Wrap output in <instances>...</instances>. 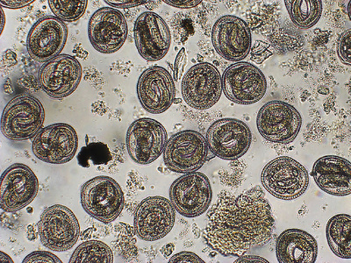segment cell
Here are the masks:
<instances>
[{"label":"cell","instance_id":"obj_23","mask_svg":"<svg viewBox=\"0 0 351 263\" xmlns=\"http://www.w3.org/2000/svg\"><path fill=\"white\" fill-rule=\"evenodd\" d=\"M276 253L280 263H313L318 255L317 241L306 231L285 230L276 242Z\"/></svg>","mask_w":351,"mask_h":263},{"label":"cell","instance_id":"obj_8","mask_svg":"<svg viewBox=\"0 0 351 263\" xmlns=\"http://www.w3.org/2000/svg\"><path fill=\"white\" fill-rule=\"evenodd\" d=\"M221 77L225 96L238 105L256 104L267 92L265 75L250 62H236L226 68Z\"/></svg>","mask_w":351,"mask_h":263},{"label":"cell","instance_id":"obj_21","mask_svg":"<svg viewBox=\"0 0 351 263\" xmlns=\"http://www.w3.org/2000/svg\"><path fill=\"white\" fill-rule=\"evenodd\" d=\"M137 95L145 111L160 114L173 104L176 87L170 72L160 66L147 68L137 83Z\"/></svg>","mask_w":351,"mask_h":263},{"label":"cell","instance_id":"obj_7","mask_svg":"<svg viewBox=\"0 0 351 263\" xmlns=\"http://www.w3.org/2000/svg\"><path fill=\"white\" fill-rule=\"evenodd\" d=\"M38 234L40 242L47 249L68 251L80 238V222L71 209L62 205H52L40 215Z\"/></svg>","mask_w":351,"mask_h":263},{"label":"cell","instance_id":"obj_30","mask_svg":"<svg viewBox=\"0 0 351 263\" xmlns=\"http://www.w3.org/2000/svg\"><path fill=\"white\" fill-rule=\"evenodd\" d=\"M250 51H252V60L258 64H263V62H265L274 55L271 45L269 43L262 42V40L256 42Z\"/></svg>","mask_w":351,"mask_h":263},{"label":"cell","instance_id":"obj_37","mask_svg":"<svg viewBox=\"0 0 351 263\" xmlns=\"http://www.w3.org/2000/svg\"><path fill=\"white\" fill-rule=\"evenodd\" d=\"M236 263L240 262V263H252V262H263L266 263L269 262L267 260H265V258H260V256L256 255H241L239 256V258L237 260Z\"/></svg>","mask_w":351,"mask_h":263},{"label":"cell","instance_id":"obj_39","mask_svg":"<svg viewBox=\"0 0 351 263\" xmlns=\"http://www.w3.org/2000/svg\"><path fill=\"white\" fill-rule=\"evenodd\" d=\"M27 239L29 240H34L36 239V230H34V225H30L27 227Z\"/></svg>","mask_w":351,"mask_h":263},{"label":"cell","instance_id":"obj_36","mask_svg":"<svg viewBox=\"0 0 351 263\" xmlns=\"http://www.w3.org/2000/svg\"><path fill=\"white\" fill-rule=\"evenodd\" d=\"M165 4H167L171 6H173V8H182V9H187V8H195V6L202 4V1H170V0H165Z\"/></svg>","mask_w":351,"mask_h":263},{"label":"cell","instance_id":"obj_4","mask_svg":"<svg viewBox=\"0 0 351 263\" xmlns=\"http://www.w3.org/2000/svg\"><path fill=\"white\" fill-rule=\"evenodd\" d=\"M80 197L84 211L102 223H112L124 208V193L120 184L106 175L87 181L81 188Z\"/></svg>","mask_w":351,"mask_h":263},{"label":"cell","instance_id":"obj_17","mask_svg":"<svg viewBox=\"0 0 351 263\" xmlns=\"http://www.w3.org/2000/svg\"><path fill=\"white\" fill-rule=\"evenodd\" d=\"M39 192V181L27 165L14 164L6 168L0 184V205L3 211L14 212L27 208Z\"/></svg>","mask_w":351,"mask_h":263},{"label":"cell","instance_id":"obj_18","mask_svg":"<svg viewBox=\"0 0 351 263\" xmlns=\"http://www.w3.org/2000/svg\"><path fill=\"white\" fill-rule=\"evenodd\" d=\"M40 87L52 99L67 98L77 89L82 79V66L70 55H60L40 68Z\"/></svg>","mask_w":351,"mask_h":263},{"label":"cell","instance_id":"obj_19","mask_svg":"<svg viewBox=\"0 0 351 263\" xmlns=\"http://www.w3.org/2000/svg\"><path fill=\"white\" fill-rule=\"evenodd\" d=\"M134 36L138 52L146 61L162 60L170 50V28L164 18L156 12H144L137 18Z\"/></svg>","mask_w":351,"mask_h":263},{"label":"cell","instance_id":"obj_2","mask_svg":"<svg viewBox=\"0 0 351 263\" xmlns=\"http://www.w3.org/2000/svg\"><path fill=\"white\" fill-rule=\"evenodd\" d=\"M263 188L278 199L291 201L299 199L309 186V174L302 164L288 156L269 162L261 174Z\"/></svg>","mask_w":351,"mask_h":263},{"label":"cell","instance_id":"obj_32","mask_svg":"<svg viewBox=\"0 0 351 263\" xmlns=\"http://www.w3.org/2000/svg\"><path fill=\"white\" fill-rule=\"evenodd\" d=\"M187 64V55L186 49L183 48L178 52L177 58L175 59L174 64V79L176 82H178L180 78L183 77L184 68Z\"/></svg>","mask_w":351,"mask_h":263},{"label":"cell","instance_id":"obj_1","mask_svg":"<svg viewBox=\"0 0 351 263\" xmlns=\"http://www.w3.org/2000/svg\"><path fill=\"white\" fill-rule=\"evenodd\" d=\"M208 216L204 240L226 258H239L253 247L266 245L276 227L271 205L259 187L237 195L221 192Z\"/></svg>","mask_w":351,"mask_h":263},{"label":"cell","instance_id":"obj_31","mask_svg":"<svg viewBox=\"0 0 351 263\" xmlns=\"http://www.w3.org/2000/svg\"><path fill=\"white\" fill-rule=\"evenodd\" d=\"M61 263L62 261L54 253L47 251H36L31 253L23 260V263Z\"/></svg>","mask_w":351,"mask_h":263},{"label":"cell","instance_id":"obj_26","mask_svg":"<svg viewBox=\"0 0 351 263\" xmlns=\"http://www.w3.org/2000/svg\"><path fill=\"white\" fill-rule=\"evenodd\" d=\"M70 263L114 262V253L104 242L89 240L80 244L72 253Z\"/></svg>","mask_w":351,"mask_h":263},{"label":"cell","instance_id":"obj_29","mask_svg":"<svg viewBox=\"0 0 351 263\" xmlns=\"http://www.w3.org/2000/svg\"><path fill=\"white\" fill-rule=\"evenodd\" d=\"M351 30L348 29L341 34L337 42V55L343 64L350 66Z\"/></svg>","mask_w":351,"mask_h":263},{"label":"cell","instance_id":"obj_15","mask_svg":"<svg viewBox=\"0 0 351 263\" xmlns=\"http://www.w3.org/2000/svg\"><path fill=\"white\" fill-rule=\"evenodd\" d=\"M128 34L126 18L122 12L112 8L99 9L88 24L90 42L101 54L118 52L126 42Z\"/></svg>","mask_w":351,"mask_h":263},{"label":"cell","instance_id":"obj_40","mask_svg":"<svg viewBox=\"0 0 351 263\" xmlns=\"http://www.w3.org/2000/svg\"><path fill=\"white\" fill-rule=\"evenodd\" d=\"M0 255H1V256H0V262H1V263L14 262V261H12V260L10 258V256L6 255V253H5L4 252L1 251V253H0Z\"/></svg>","mask_w":351,"mask_h":263},{"label":"cell","instance_id":"obj_27","mask_svg":"<svg viewBox=\"0 0 351 263\" xmlns=\"http://www.w3.org/2000/svg\"><path fill=\"white\" fill-rule=\"evenodd\" d=\"M112 160V155L106 144L90 142L81 149L77 155L78 164L83 168L92 166L108 165Z\"/></svg>","mask_w":351,"mask_h":263},{"label":"cell","instance_id":"obj_28","mask_svg":"<svg viewBox=\"0 0 351 263\" xmlns=\"http://www.w3.org/2000/svg\"><path fill=\"white\" fill-rule=\"evenodd\" d=\"M87 0L83 1H66V0H50L49 5L55 16L62 21L74 22L80 20L86 11Z\"/></svg>","mask_w":351,"mask_h":263},{"label":"cell","instance_id":"obj_6","mask_svg":"<svg viewBox=\"0 0 351 263\" xmlns=\"http://www.w3.org/2000/svg\"><path fill=\"white\" fill-rule=\"evenodd\" d=\"M256 126L268 142L288 144L295 140L302 129V116L293 105L272 100L259 110Z\"/></svg>","mask_w":351,"mask_h":263},{"label":"cell","instance_id":"obj_16","mask_svg":"<svg viewBox=\"0 0 351 263\" xmlns=\"http://www.w3.org/2000/svg\"><path fill=\"white\" fill-rule=\"evenodd\" d=\"M212 42L221 58L239 62L244 60L252 50V31L249 25L241 18L225 15L213 27Z\"/></svg>","mask_w":351,"mask_h":263},{"label":"cell","instance_id":"obj_24","mask_svg":"<svg viewBox=\"0 0 351 263\" xmlns=\"http://www.w3.org/2000/svg\"><path fill=\"white\" fill-rule=\"evenodd\" d=\"M351 218L348 214H338L329 219L326 236L332 252L341 259L351 258Z\"/></svg>","mask_w":351,"mask_h":263},{"label":"cell","instance_id":"obj_34","mask_svg":"<svg viewBox=\"0 0 351 263\" xmlns=\"http://www.w3.org/2000/svg\"><path fill=\"white\" fill-rule=\"evenodd\" d=\"M106 4L112 6V8L127 9L136 8V6L145 4L146 1H130V0H106Z\"/></svg>","mask_w":351,"mask_h":263},{"label":"cell","instance_id":"obj_3","mask_svg":"<svg viewBox=\"0 0 351 263\" xmlns=\"http://www.w3.org/2000/svg\"><path fill=\"white\" fill-rule=\"evenodd\" d=\"M45 110L36 97L17 96L5 105L1 117V132L11 140L33 139L43 129Z\"/></svg>","mask_w":351,"mask_h":263},{"label":"cell","instance_id":"obj_20","mask_svg":"<svg viewBox=\"0 0 351 263\" xmlns=\"http://www.w3.org/2000/svg\"><path fill=\"white\" fill-rule=\"evenodd\" d=\"M67 38L68 27L64 21L56 16L40 18L28 33V54L33 60L45 64L60 55Z\"/></svg>","mask_w":351,"mask_h":263},{"label":"cell","instance_id":"obj_22","mask_svg":"<svg viewBox=\"0 0 351 263\" xmlns=\"http://www.w3.org/2000/svg\"><path fill=\"white\" fill-rule=\"evenodd\" d=\"M311 175L324 192L337 197L351 193V164L337 155H326L315 162Z\"/></svg>","mask_w":351,"mask_h":263},{"label":"cell","instance_id":"obj_11","mask_svg":"<svg viewBox=\"0 0 351 263\" xmlns=\"http://www.w3.org/2000/svg\"><path fill=\"white\" fill-rule=\"evenodd\" d=\"M169 194L176 211L186 218L202 215L209 208L213 199L212 186L208 177L197 171L176 179Z\"/></svg>","mask_w":351,"mask_h":263},{"label":"cell","instance_id":"obj_25","mask_svg":"<svg viewBox=\"0 0 351 263\" xmlns=\"http://www.w3.org/2000/svg\"><path fill=\"white\" fill-rule=\"evenodd\" d=\"M285 4L291 21L302 29L315 26L324 11L319 0H285Z\"/></svg>","mask_w":351,"mask_h":263},{"label":"cell","instance_id":"obj_12","mask_svg":"<svg viewBox=\"0 0 351 263\" xmlns=\"http://www.w3.org/2000/svg\"><path fill=\"white\" fill-rule=\"evenodd\" d=\"M168 142L164 126L153 118H142L128 127L126 136L128 155L134 162L148 165L164 153Z\"/></svg>","mask_w":351,"mask_h":263},{"label":"cell","instance_id":"obj_33","mask_svg":"<svg viewBox=\"0 0 351 263\" xmlns=\"http://www.w3.org/2000/svg\"><path fill=\"white\" fill-rule=\"evenodd\" d=\"M169 262H193V263H203L204 261L202 258H199V255H197L196 253L193 252H180L172 256V258L169 260Z\"/></svg>","mask_w":351,"mask_h":263},{"label":"cell","instance_id":"obj_42","mask_svg":"<svg viewBox=\"0 0 351 263\" xmlns=\"http://www.w3.org/2000/svg\"><path fill=\"white\" fill-rule=\"evenodd\" d=\"M182 102V99H175V101L174 103H176V104H178V103H180Z\"/></svg>","mask_w":351,"mask_h":263},{"label":"cell","instance_id":"obj_5","mask_svg":"<svg viewBox=\"0 0 351 263\" xmlns=\"http://www.w3.org/2000/svg\"><path fill=\"white\" fill-rule=\"evenodd\" d=\"M208 150L206 138L199 132H178L166 144L164 162L166 167L176 173H192L206 164Z\"/></svg>","mask_w":351,"mask_h":263},{"label":"cell","instance_id":"obj_13","mask_svg":"<svg viewBox=\"0 0 351 263\" xmlns=\"http://www.w3.org/2000/svg\"><path fill=\"white\" fill-rule=\"evenodd\" d=\"M176 210L171 200L161 196L149 197L138 205L134 215L136 236L145 241L165 238L173 228Z\"/></svg>","mask_w":351,"mask_h":263},{"label":"cell","instance_id":"obj_38","mask_svg":"<svg viewBox=\"0 0 351 263\" xmlns=\"http://www.w3.org/2000/svg\"><path fill=\"white\" fill-rule=\"evenodd\" d=\"M175 249V246L173 243L166 244L165 246L162 247L161 253L162 255L165 256V258H168L169 256L173 253Z\"/></svg>","mask_w":351,"mask_h":263},{"label":"cell","instance_id":"obj_41","mask_svg":"<svg viewBox=\"0 0 351 263\" xmlns=\"http://www.w3.org/2000/svg\"><path fill=\"white\" fill-rule=\"evenodd\" d=\"M0 14H1V21H2V25H1V33L3 32V29H4V27H5V14H4V11H3V9H0Z\"/></svg>","mask_w":351,"mask_h":263},{"label":"cell","instance_id":"obj_14","mask_svg":"<svg viewBox=\"0 0 351 263\" xmlns=\"http://www.w3.org/2000/svg\"><path fill=\"white\" fill-rule=\"evenodd\" d=\"M78 137L71 125L58 123L43 128L34 138L32 150L40 161L64 164L76 155Z\"/></svg>","mask_w":351,"mask_h":263},{"label":"cell","instance_id":"obj_10","mask_svg":"<svg viewBox=\"0 0 351 263\" xmlns=\"http://www.w3.org/2000/svg\"><path fill=\"white\" fill-rule=\"evenodd\" d=\"M208 149L225 161H234L245 155L252 142V134L245 122L233 118H221L206 133Z\"/></svg>","mask_w":351,"mask_h":263},{"label":"cell","instance_id":"obj_35","mask_svg":"<svg viewBox=\"0 0 351 263\" xmlns=\"http://www.w3.org/2000/svg\"><path fill=\"white\" fill-rule=\"evenodd\" d=\"M34 3V0H1L0 5L9 9H20L26 8Z\"/></svg>","mask_w":351,"mask_h":263},{"label":"cell","instance_id":"obj_9","mask_svg":"<svg viewBox=\"0 0 351 263\" xmlns=\"http://www.w3.org/2000/svg\"><path fill=\"white\" fill-rule=\"evenodd\" d=\"M222 77L218 68L208 62L193 66L182 80L184 102L196 110H208L221 99Z\"/></svg>","mask_w":351,"mask_h":263}]
</instances>
